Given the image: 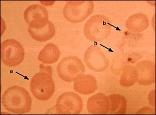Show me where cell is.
<instances>
[{
    "label": "cell",
    "instance_id": "obj_15",
    "mask_svg": "<svg viewBox=\"0 0 156 115\" xmlns=\"http://www.w3.org/2000/svg\"><path fill=\"white\" fill-rule=\"evenodd\" d=\"M60 55V52L56 45L47 44L39 53L38 60L44 64H53L58 61Z\"/></svg>",
    "mask_w": 156,
    "mask_h": 115
},
{
    "label": "cell",
    "instance_id": "obj_2",
    "mask_svg": "<svg viewBox=\"0 0 156 115\" xmlns=\"http://www.w3.org/2000/svg\"><path fill=\"white\" fill-rule=\"evenodd\" d=\"M40 71L34 75L30 82V90L37 99L46 101L51 98L55 91L52 78V69L44 64L39 65Z\"/></svg>",
    "mask_w": 156,
    "mask_h": 115
},
{
    "label": "cell",
    "instance_id": "obj_7",
    "mask_svg": "<svg viewBox=\"0 0 156 115\" xmlns=\"http://www.w3.org/2000/svg\"><path fill=\"white\" fill-rule=\"evenodd\" d=\"M83 103L81 97L73 92H66L61 94L53 107L58 114L76 115L83 110Z\"/></svg>",
    "mask_w": 156,
    "mask_h": 115
},
{
    "label": "cell",
    "instance_id": "obj_8",
    "mask_svg": "<svg viewBox=\"0 0 156 115\" xmlns=\"http://www.w3.org/2000/svg\"><path fill=\"white\" fill-rule=\"evenodd\" d=\"M25 21L29 28L39 29L46 26L48 23V14L47 9L38 4L30 5L23 13Z\"/></svg>",
    "mask_w": 156,
    "mask_h": 115
},
{
    "label": "cell",
    "instance_id": "obj_11",
    "mask_svg": "<svg viewBox=\"0 0 156 115\" xmlns=\"http://www.w3.org/2000/svg\"><path fill=\"white\" fill-rule=\"evenodd\" d=\"M110 99L104 94L98 93L88 99L87 109L91 114L104 115L108 113L110 108Z\"/></svg>",
    "mask_w": 156,
    "mask_h": 115
},
{
    "label": "cell",
    "instance_id": "obj_16",
    "mask_svg": "<svg viewBox=\"0 0 156 115\" xmlns=\"http://www.w3.org/2000/svg\"><path fill=\"white\" fill-rule=\"evenodd\" d=\"M110 99L109 114H125L127 110V100L122 95L114 94L108 96Z\"/></svg>",
    "mask_w": 156,
    "mask_h": 115
},
{
    "label": "cell",
    "instance_id": "obj_9",
    "mask_svg": "<svg viewBox=\"0 0 156 115\" xmlns=\"http://www.w3.org/2000/svg\"><path fill=\"white\" fill-rule=\"evenodd\" d=\"M84 60L88 68L95 72L105 71L109 66V61L98 47L91 45L86 50Z\"/></svg>",
    "mask_w": 156,
    "mask_h": 115
},
{
    "label": "cell",
    "instance_id": "obj_4",
    "mask_svg": "<svg viewBox=\"0 0 156 115\" xmlns=\"http://www.w3.org/2000/svg\"><path fill=\"white\" fill-rule=\"evenodd\" d=\"M94 9L93 1H67L64 6L63 13L66 20L72 23L84 22Z\"/></svg>",
    "mask_w": 156,
    "mask_h": 115
},
{
    "label": "cell",
    "instance_id": "obj_6",
    "mask_svg": "<svg viewBox=\"0 0 156 115\" xmlns=\"http://www.w3.org/2000/svg\"><path fill=\"white\" fill-rule=\"evenodd\" d=\"M85 66L81 60L76 57L65 58L59 63L57 68L58 76L67 82L75 81L78 76L84 74Z\"/></svg>",
    "mask_w": 156,
    "mask_h": 115
},
{
    "label": "cell",
    "instance_id": "obj_5",
    "mask_svg": "<svg viewBox=\"0 0 156 115\" xmlns=\"http://www.w3.org/2000/svg\"><path fill=\"white\" fill-rule=\"evenodd\" d=\"M25 51L20 42L14 39H7L1 44V60L8 67H16L22 63Z\"/></svg>",
    "mask_w": 156,
    "mask_h": 115
},
{
    "label": "cell",
    "instance_id": "obj_1",
    "mask_svg": "<svg viewBox=\"0 0 156 115\" xmlns=\"http://www.w3.org/2000/svg\"><path fill=\"white\" fill-rule=\"evenodd\" d=\"M32 102L28 92L17 85L9 88L2 95V106L11 113L23 114L28 113L31 109Z\"/></svg>",
    "mask_w": 156,
    "mask_h": 115
},
{
    "label": "cell",
    "instance_id": "obj_13",
    "mask_svg": "<svg viewBox=\"0 0 156 115\" xmlns=\"http://www.w3.org/2000/svg\"><path fill=\"white\" fill-rule=\"evenodd\" d=\"M149 25L148 18L141 13L132 15L126 22V28L133 33H141L147 29Z\"/></svg>",
    "mask_w": 156,
    "mask_h": 115
},
{
    "label": "cell",
    "instance_id": "obj_14",
    "mask_svg": "<svg viewBox=\"0 0 156 115\" xmlns=\"http://www.w3.org/2000/svg\"><path fill=\"white\" fill-rule=\"evenodd\" d=\"M29 34L33 39L39 42H45L53 37L55 34V28L54 25L51 21L44 28L39 29H34L29 28Z\"/></svg>",
    "mask_w": 156,
    "mask_h": 115
},
{
    "label": "cell",
    "instance_id": "obj_17",
    "mask_svg": "<svg viewBox=\"0 0 156 115\" xmlns=\"http://www.w3.org/2000/svg\"><path fill=\"white\" fill-rule=\"evenodd\" d=\"M138 78L137 69L134 66L128 65L123 67L119 82L122 87H130L137 82Z\"/></svg>",
    "mask_w": 156,
    "mask_h": 115
},
{
    "label": "cell",
    "instance_id": "obj_12",
    "mask_svg": "<svg viewBox=\"0 0 156 115\" xmlns=\"http://www.w3.org/2000/svg\"><path fill=\"white\" fill-rule=\"evenodd\" d=\"M98 83L95 78L90 75H81L75 79L73 89L82 95L94 93L98 90Z\"/></svg>",
    "mask_w": 156,
    "mask_h": 115
},
{
    "label": "cell",
    "instance_id": "obj_3",
    "mask_svg": "<svg viewBox=\"0 0 156 115\" xmlns=\"http://www.w3.org/2000/svg\"><path fill=\"white\" fill-rule=\"evenodd\" d=\"M111 29L109 19L106 16L97 14L92 16L86 22L83 32L89 40L100 42L108 37Z\"/></svg>",
    "mask_w": 156,
    "mask_h": 115
},
{
    "label": "cell",
    "instance_id": "obj_10",
    "mask_svg": "<svg viewBox=\"0 0 156 115\" xmlns=\"http://www.w3.org/2000/svg\"><path fill=\"white\" fill-rule=\"evenodd\" d=\"M138 73L137 82L140 85L147 86L155 82V64L152 61L144 60L135 65Z\"/></svg>",
    "mask_w": 156,
    "mask_h": 115
}]
</instances>
